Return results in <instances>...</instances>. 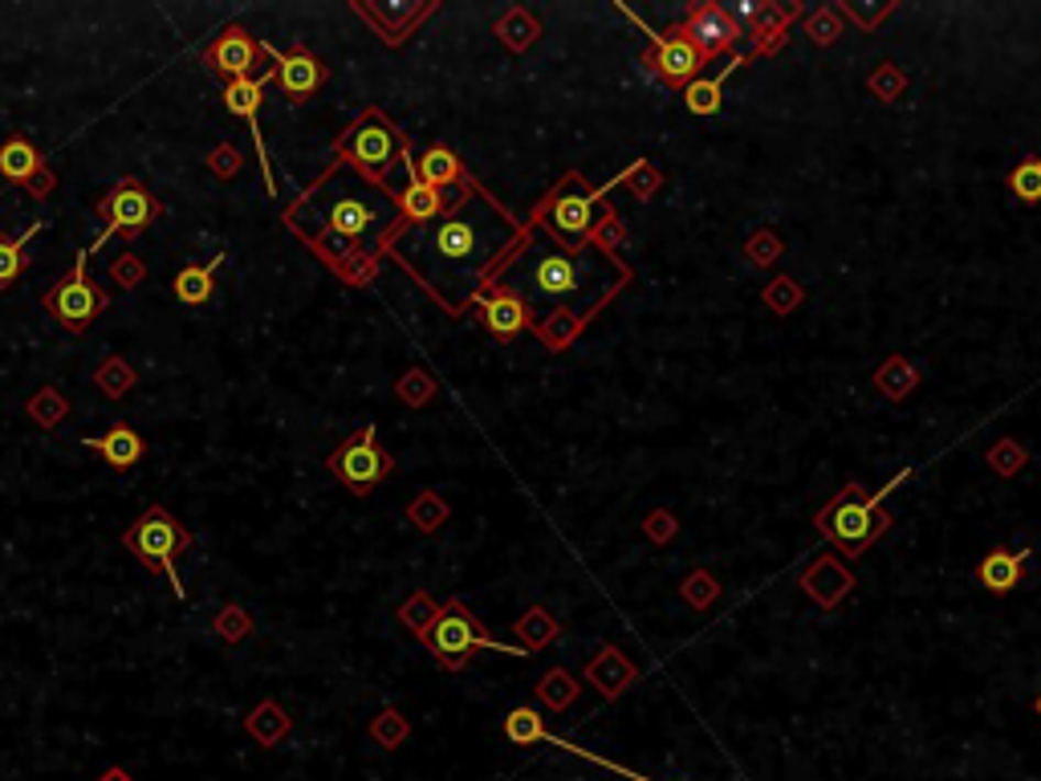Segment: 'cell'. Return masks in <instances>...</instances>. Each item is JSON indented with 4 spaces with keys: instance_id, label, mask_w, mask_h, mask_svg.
Instances as JSON below:
<instances>
[{
    "instance_id": "cell-1",
    "label": "cell",
    "mask_w": 1041,
    "mask_h": 781,
    "mask_svg": "<svg viewBox=\"0 0 1041 781\" xmlns=\"http://www.w3.org/2000/svg\"><path fill=\"white\" fill-rule=\"evenodd\" d=\"M534 229L508 212L481 179H472L452 212L428 224H403L387 256L448 318L481 306L489 285L513 265Z\"/></svg>"
},
{
    "instance_id": "cell-38",
    "label": "cell",
    "mask_w": 1041,
    "mask_h": 781,
    "mask_svg": "<svg viewBox=\"0 0 1041 781\" xmlns=\"http://www.w3.org/2000/svg\"><path fill=\"white\" fill-rule=\"evenodd\" d=\"M212 631L220 635L224 644H244V639L253 635V615H249L241 603H228V606H220V610H216Z\"/></svg>"
},
{
    "instance_id": "cell-49",
    "label": "cell",
    "mask_w": 1041,
    "mask_h": 781,
    "mask_svg": "<svg viewBox=\"0 0 1041 781\" xmlns=\"http://www.w3.org/2000/svg\"><path fill=\"white\" fill-rule=\"evenodd\" d=\"M647 534H651L655 541H664L676 534V521H671L668 513H651V517H647Z\"/></svg>"
},
{
    "instance_id": "cell-47",
    "label": "cell",
    "mask_w": 1041,
    "mask_h": 781,
    "mask_svg": "<svg viewBox=\"0 0 1041 781\" xmlns=\"http://www.w3.org/2000/svg\"><path fill=\"white\" fill-rule=\"evenodd\" d=\"M25 191H29V196H33V200H50V196H54V191H57V176H54V167H45V172H41V176L33 179V184H29Z\"/></svg>"
},
{
    "instance_id": "cell-52",
    "label": "cell",
    "mask_w": 1041,
    "mask_h": 781,
    "mask_svg": "<svg viewBox=\"0 0 1041 781\" xmlns=\"http://www.w3.org/2000/svg\"><path fill=\"white\" fill-rule=\"evenodd\" d=\"M1033 713H1038V716H1041V696H1038V701H1033Z\"/></svg>"
},
{
    "instance_id": "cell-27",
    "label": "cell",
    "mask_w": 1041,
    "mask_h": 781,
    "mask_svg": "<svg viewBox=\"0 0 1041 781\" xmlns=\"http://www.w3.org/2000/svg\"><path fill=\"white\" fill-rule=\"evenodd\" d=\"M748 62V54H736L728 66L716 74V78H695L692 86H683V107L692 110L695 119H708V114H716L721 110V90H724V81L733 78L736 69L745 66Z\"/></svg>"
},
{
    "instance_id": "cell-22",
    "label": "cell",
    "mask_w": 1041,
    "mask_h": 781,
    "mask_svg": "<svg viewBox=\"0 0 1041 781\" xmlns=\"http://www.w3.org/2000/svg\"><path fill=\"white\" fill-rule=\"evenodd\" d=\"M468 184H472V179H468ZM460 196H464V188L436 191V188H428L419 176H412L407 179V188L399 191V208H403V216H407V224H428V220H440L443 212H452Z\"/></svg>"
},
{
    "instance_id": "cell-34",
    "label": "cell",
    "mask_w": 1041,
    "mask_h": 781,
    "mask_svg": "<svg viewBox=\"0 0 1041 781\" xmlns=\"http://www.w3.org/2000/svg\"><path fill=\"white\" fill-rule=\"evenodd\" d=\"M578 692H582V684H578L566 668H549V672L541 675V684H537V701L546 704L549 713H566V708L578 701Z\"/></svg>"
},
{
    "instance_id": "cell-40",
    "label": "cell",
    "mask_w": 1041,
    "mask_h": 781,
    "mask_svg": "<svg viewBox=\"0 0 1041 781\" xmlns=\"http://www.w3.org/2000/svg\"><path fill=\"white\" fill-rule=\"evenodd\" d=\"M793 13H798V9H789V13H781V9H761V13H757V25H753L757 54L774 50L777 41H786V25H789V16H793Z\"/></svg>"
},
{
    "instance_id": "cell-19",
    "label": "cell",
    "mask_w": 1041,
    "mask_h": 781,
    "mask_svg": "<svg viewBox=\"0 0 1041 781\" xmlns=\"http://www.w3.org/2000/svg\"><path fill=\"white\" fill-rule=\"evenodd\" d=\"M476 314H481L484 330H489L493 338H501V342H513L520 330H529V314H525V306H520V297L501 289V285H489V294L481 297Z\"/></svg>"
},
{
    "instance_id": "cell-12",
    "label": "cell",
    "mask_w": 1041,
    "mask_h": 781,
    "mask_svg": "<svg viewBox=\"0 0 1041 781\" xmlns=\"http://www.w3.org/2000/svg\"><path fill=\"white\" fill-rule=\"evenodd\" d=\"M623 13L635 21V25L651 37V50H647V57H643V66L651 69L659 81H668V86H692L695 78H700V69H704V54L695 50L692 41L683 37L680 29H671L668 37L664 33H651V29L643 25L639 16L631 13V9H623Z\"/></svg>"
},
{
    "instance_id": "cell-37",
    "label": "cell",
    "mask_w": 1041,
    "mask_h": 781,
    "mask_svg": "<svg viewBox=\"0 0 1041 781\" xmlns=\"http://www.w3.org/2000/svg\"><path fill=\"white\" fill-rule=\"evenodd\" d=\"M371 737L379 749H387V754H395L407 737H412V725H407V716L399 713V708H383V713L371 721Z\"/></svg>"
},
{
    "instance_id": "cell-5",
    "label": "cell",
    "mask_w": 1041,
    "mask_h": 781,
    "mask_svg": "<svg viewBox=\"0 0 1041 781\" xmlns=\"http://www.w3.org/2000/svg\"><path fill=\"white\" fill-rule=\"evenodd\" d=\"M407 155H412L407 131H399V127L387 119V110H379V107H366L359 119L335 139V160L350 163L354 172H362V176L371 179V184H379V188H391V176H395V167H403Z\"/></svg>"
},
{
    "instance_id": "cell-23",
    "label": "cell",
    "mask_w": 1041,
    "mask_h": 781,
    "mask_svg": "<svg viewBox=\"0 0 1041 781\" xmlns=\"http://www.w3.org/2000/svg\"><path fill=\"white\" fill-rule=\"evenodd\" d=\"M415 176L436 191H460L468 188V179H472L468 167L460 163V155H456L452 147H443V143H431V147L415 160Z\"/></svg>"
},
{
    "instance_id": "cell-18",
    "label": "cell",
    "mask_w": 1041,
    "mask_h": 781,
    "mask_svg": "<svg viewBox=\"0 0 1041 781\" xmlns=\"http://www.w3.org/2000/svg\"><path fill=\"white\" fill-rule=\"evenodd\" d=\"M680 33L692 41L700 54H704V62H708V57L736 50V41H741V25H736V16L728 13V9H721V4H695L692 13L683 16Z\"/></svg>"
},
{
    "instance_id": "cell-50",
    "label": "cell",
    "mask_w": 1041,
    "mask_h": 781,
    "mask_svg": "<svg viewBox=\"0 0 1041 781\" xmlns=\"http://www.w3.org/2000/svg\"><path fill=\"white\" fill-rule=\"evenodd\" d=\"M870 90L879 98H891L895 90H899V74H891V78H879V74H875V78H870Z\"/></svg>"
},
{
    "instance_id": "cell-17",
    "label": "cell",
    "mask_w": 1041,
    "mask_h": 781,
    "mask_svg": "<svg viewBox=\"0 0 1041 781\" xmlns=\"http://www.w3.org/2000/svg\"><path fill=\"white\" fill-rule=\"evenodd\" d=\"M265 45V41H261ZM265 57H273V69H277V90L289 102H306L321 90L326 81V62L309 50H277V45H265Z\"/></svg>"
},
{
    "instance_id": "cell-44",
    "label": "cell",
    "mask_w": 1041,
    "mask_h": 781,
    "mask_svg": "<svg viewBox=\"0 0 1041 781\" xmlns=\"http://www.w3.org/2000/svg\"><path fill=\"white\" fill-rule=\"evenodd\" d=\"M241 163H244V155L232 143H216L212 151H208V172L212 176H220V179H232L237 172H241Z\"/></svg>"
},
{
    "instance_id": "cell-2",
    "label": "cell",
    "mask_w": 1041,
    "mask_h": 781,
    "mask_svg": "<svg viewBox=\"0 0 1041 781\" xmlns=\"http://www.w3.org/2000/svg\"><path fill=\"white\" fill-rule=\"evenodd\" d=\"M281 220L326 270L354 289L379 277L391 241L407 224L399 191L379 188L342 160L330 163L302 196L285 204Z\"/></svg>"
},
{
    "instance_id": "cell-33",
    "label": "cell",
    "mask_w": 1041,
    "mask_h": 781,
    "mask_svg": "<svg viewBox=\"0 0 1041 781\" xmlns=\"http://www.w3.org/2000/svg\"><path fill=\"white\" fill-rule=\"evenodd\" d=\"M172 294L179 297L184 306H204V301L216 294V270L212 265H187V270L175 273Z\"/></svg>"
},
{
    "instance_id": "cell-10",
    "label": "cell",
    "mask_w": 1041,
    "mask_h": 781,
    "mask_svg": "<svg viewBox=\"0 0 1041 781\" xmlns=\"http://www.w3.org/2000/svg\"><path fill=\"white\" fill-rule=\"evenodd\" d=\"M326 469H330V476H338L354 497H366L371 488H379L391 472H395V457L379 444V428H374V424H362L350 440H342V444L326 457Z\"/></svg>"
},
{
    "instance_id": "cell-25",
    "label": "cell",
    "mask_w": 1041,
    "mask_h": 781,
    "mask_svg": "<svg viewBox=\"0 0 1041 781\" xmlns=\"http://www.w3.org/2000/svg\"><path fill=\"white\" fill-rule=\"evenodd\" d=\"M541 16L537 13H529L525 4H508L505 13L496 16V25H493V33H496V41L505 45L508 54H525V50H534L537 45V37H541Z\"/></svg>"
},
{
    "instance_id": "cell-39",
    "label": "cell",
    "mask_w": 1041,
    "mask_h": 781,
    "mask_svg": "<svg viewBox=\"0 0 1041 781\" xmlns=\"http://www.w3.org/2000/svg\"><path fill=\"white\" fill-rule=\"evenodd\" d=\"M436 378L424 371V366H412L407 375L395 383V395H399V404H407V407H428L431 399H436Z\"/></svg>"
},
{
    "instance_id": "cell-28",
    "label": "cell",
    "mask_w": 1041,
    "mask_h": 781,
    "mask_svg": "<svg viewBox=\"0 0 1041 781\" xmlns=\"http://www.w3.org/2000/svg\"><path fill=\"white\" fill-rule=\"evenodd\" d=\"M289 728H294V721H289V713H285L277 701H261L253 713L244 716V733H249L261 749H273L277 741H285Z\"/></svg>"
},
{
    "instance_id": "cell-26",
    "label": "cell",
    "mask_w": 1041,
    "mask_h": 781,
    "mask_svg": "<svg viewBox=\"0 0 1041 781\" xmlns=\"http://www.w3.org/2000/svg\"><path fill=\"white\" fill-rule=\"evenodd\" d=\"M1026 562H1029V553H1013V550H1005V546H997V550H988L985 553V562H980V586L985 591H993V594H1009L1021 582V570H1026Z\"/></svg>"
},
{
    "instance_id": "cell-48",
    "label": "cell",
    "mask_w": 1041,
    "mask_h": 781,
    "mask_svg": "<svg viewBox=\"0 0 1041 781\" xmlns=\"http://www.w3.org/2000/svg\"><path fill=\"white\" fill-rule=\"evenodd\" d=\"M683 594H688V598H692L695 606H704L708 598L716 594V586H712V582H708L704 574H692V579H688V586H683Z\"/></svg>"
},
{
    "instance_id": "cell-32",
    "label": "cell",
    "mask_w": 1041,
    "mask_h": 781,
    "mask_svg": "<svg viewBox=\"0 0 1041 781\" xmlns=\"http://www.w3.org/2000/svg\"><path fill=\"white\" fill-rule=\"evenodd\" d=\"M25 416L37 424V428H45V431H54L57 424H66V416H69V399H66V391L62 387H54V383H45V387H37L33 395L25 399Z\"/></svg>"
},
{
    "instance_id": "cell-15",
    "label": "cell",
    "mask_w": 1041,
    "mask_h": 781,
    "mask_svg": "<svg viewBox=\"0 0 1041 781\" xmlns=\"http://www.w3.org/2000/svg\"><path fill=\"white\" fill-rule=\"evenodd\" d=\"M505 741H513V745H554V749H561V754L587 757V761H594V766H602V769H611V773H618V778H627V781H651V778H643V773H635V769L611 761V757L590 754V749H582V745H574V741H566V737H554L534 704H520V708H513V713L505 716Z\"/></svg>"
},
{
    "instance_id": "cell-42",
    "label": "cell",
    "mask_w": 1041,
    "mask_h": 781,
    "mask_svg": "<svg viewBox=\"0 0 1041 781\" xmlns=\"http://www.w3.org/2000/svg\"><path fill=\"white\" fill-rule=\"evenodd\" d=\"M110 282H114V289H139V285L147 282V261H139L134 253L114 256V265H110Z\"/></svg>"
},
{
    "instance_id": "cell-8",
    "label": "cell",
    "mask_w": 1041,
    "mask_h": 781,
    "mask_svg": "<svg viewBox=\"0 0 1041 781\" xmlns=\"http://www.w3.org/2000/svg\"><path fill=\"white\" fill-rule=\"evenodd\" d=\"M122 546L134 553L139 566L155 570V574H167L175 598L187 603V591H184V582H179V570H175V553H184L187 546H191V529L179 526L163 505H151V509L122 534Z\"/></svg>"
},
{
    "instance_id": "cell-3",
    "label": "cell",
    "mask_w": 1041,
    "mask_h": 781,
    "mask_svg": "<svg viewBox=\"0 0 1041 781\" xmlns=\"http://www.w3.org/2000/svg\"><path fill=\"white\" fill-rule=\"evenodd\" d=\"M493 285L517 294L529 314V330L549 351H561L594 322V314L606 310L627 289L631 270L599 241L582 249H558L534 229L529 244Z\"/></svg>"
},
{
    "instance_id": "cell-30",
    "label": "cell",
    "mask_w": 1041,
    "mask_h": 781,
    "mask_svg": "<svg viewBox=\"0 0 1041 781\" xmlns=\"http://www.w3.org/2000/svg\"><path fill=\"white\" fill-rule=\"evenodd\" d=\"M45 229L41 220H33L29 229H21L17 237H0V289H9V285L25 273L29 265V241L37 237V232Z\"/></svg>"
},
{
    "instance_id": "cell-29",
    "label": "cell",
    "mask_w": 1041,
    "mask_h": 781,
    "mask_svg": "<svg viewBox=\"0 0 1041 781\" xmlns=\"http://www.w3.org/2000/svg\"><path fill=\"white\" fill-rule=\"evenodd\" d=\"M513 631H517V644L525 647L529 656H537V651H546V647L554 644V639H558L561 627H558V619L549 615L546 606L534 603L529 610H525V615H520L517 623H513Z\"/></svg>"
},
{
    "instance_id": "cell-46",
    "label": "cell",
    "mask_w": 1041,
    "mask_h": 781,
    "mask_svg": "<svg viewBox=\"0 0 1041 781\" xmlns=\"http://www.w3.org/2000/svg\"><path fill=\"white\" fill-rule=\"evenodd\" d=\"M839 37V21L830 13H818L810 16V41H818V45H830V41Z\"/></svg>"
},
{
    "instance_id": "cell-20",
    "label": "cell",
    "mask_w": 1041,
    "mask_h": 781,
    "mask_svg": "<svg viewBox=\"0 0 1041 781\" xmlns=\"http://www.w3.org/2000/svg\"><path fill=\"white\" fill-rule=\"evenodd\" d=\"M639 680V668L618 651V647H599V656L587 663V684H594L602 692V701H614L623 696L631 684Z\"/></svg>"
},
{
    "instance_id": "cell-41",
    "label": "cell",
    "mask_w": 1041,
    "mask_h": 781,
    "mask_svg": "<svg viewBox=\"0 0 1041 781\" xmlns=\"http://www.w3.org/2000/svg\"><path fill=\"white\" fill-rule=\"evenodd\" d=\"M1009 188L1021 204H1041V155H1029L1013 176H1009Z\"/></svg>"
},
{
    "instance_id": "cell-51",
    "label": "cell",
    "mask_w": 1041,
    "mask_h": 781,
    "mask_svg": "<svg viewBox=\"0 0 1041 781\" xmlns=\"http://www.w3.org/2000/svg\"><path fill=\"white\" fill-rule=\"evenodd\" d=\"M98 781H134V778H131V773H127V769H119V766H110V769H107V773H102V778H98Z\"/></svg>"
},
{
    "instance_id": "cell-24",
    "label": "cell",
    "mask_w": 1041,
    "mask_h": 781,
    "mask_svg": "<svg viewBox=\"0 0 1041 781\" xmlns=\"http://www.w3.org/2000/svg\"><path fill=\"white\" fill-rule=\"evenodd\" d=\"M50 167V160L41 155L37 147H33V139L25 135H13L0 143V176L9 179V184H21V188H29L33 179L41 176Z\"/></svg>"
},
{
    "instance_id": "cell-45",
    "label": "cell",
    "mask_w": 1041,
    "mask_h": 781,
    "mask_svg": "<svg viewBox=\"0 0 1041 781\" xmlns=\"http://www.w3.org/2000/svg\"><path fill=\"white\" fill-rule=\"evenodd\" d=\"M988 457H993V464H997V469H1001V472H1017V469H1021V464H1026V457H1021V448L1009 444V440H1005V444L993 448Z\"/></svg>"
},
{
    "instance_id": "cell-21",
    "label": "cell",
    "mask_w": 1041,
    "mask_h": 781,
    "mask_svg": "<svg viewBox=\"0 0 1041 781\" xmlns=\"http://www.w3.org/2000/svg\"><path fill=\"white\" fill-rule=\"evenodd\" d=\"M81 448H90V452H98V457L107 460L110 469H134L139 460H143V452H147V444H143V436L131 428V424H114L110 431H102V436H86L81 440Z\"/></svg>"
},
{
    "instance_id": "cell-11",
    "label": "cell",
    "mask_w": 1041,
    "mask_h": 781,
    "mask_svg": "<svg viewBox=\"0 0 1041 781\" xmlns=\"http://www.w3.org/2000/svg\"><path fill=\"white\" fill-rule=\"evenodd\" d=\"M86 265H90V256L78 253V256H74V270H69L66 277H57L54 289L41 297V306L50 310V318H57V326H62V330H69V334L90 330L94 318H98V314L110 306V294H102V289L90 282Z\"/></svg>"
},
{
    "instance_id": "cell-4",
    "label": "cell",
    "mask_w": 1041,
    "mask_h": 781,
    "mask_svg": "<svg viewBox=\"0 0 1041 781\" xmlns=\"http://www.w3.org/2000/svg\"><path fill=\"white\" fill-rule=\"evenodd\" d=\"M618 184H627V172L614 176L611 184H602V188H590L578 172H570V176H561L558 184L534 204V212H529L525 224L537 229L546 241L558 244V249H582V244H594L599 241L602 220L614 212L611 204H606V191L618 188Z\"/></svg>"
},
{
    "instance_id": "cell-35",
    "label": "cell",
    "mask_w": 1041,
    "mask_h": 781,
    "mask_svg": "<svg viewBox=\"0 0 1041 781\" xmlns=\"http://www.w3.org/2000/svg\"><path fill=\"white\" fill-rule=\"evenodd\" d=\"M94 387L102 391L107 399H127L134 391V366L122 354H107L98 363V371H94Z\"/></svg>"
},
{
    "instance_id": "cell-31",
    "label": "cell",
    "mask_w": 1041,
    "mask_h": 781,
    "mask_svg": "<svg viewBox=\"0 0 1041 781\" xmlns=\"http://www.w3.org/2000/svg\"><path fill=\"white\" fill-rule=\"evenodd\" d=\"M407 521H412L419 534H440L448 521H452V505L431 493V488H419L412 501H407Z\"/></svg>"
},
{
    "instance_id": "cell-16",
    "label": "cell",
    "mask_w": 1041,
    "mask_h": 781,
    "mask_svg": "<svg viewBox=\"0 0 1041 781\" xmlns=\"http://www.w3.org/2000/svg\"><path fill=\"white\" fill-rule=\"evenodd\" d=\"M261 57H265V45L249 33L244 25H228L220 37L208 45V54H204V62H208V69H212L216 78L228 81H241V78H256L253 69L261 66Z\"/></svg>"
},
{
    "instance_id": "cell-43",
    "label": "cell",
    "mask_w": 1041,
    "mask_h": 781,
    "mask_svg": "<svg viewBox=\"0 0 1041 781\" xmlns=\"http://www.w3.org/2000/svg\"><path fill=\"white\" fill-rule=\"evenodd\" d=\"M875 383H879V387L887 391L891 399H899V395H908V391L916 387V371H908V363H903V359H891V366H887V371H879V375H875Z\"/></svg>"
},
{
    "instance_id": "cell-13",
    "label": "cell",
    "mask_w": 1041,
    "mask_h": 781,
    "mask_svg": "<svg viewBox=\"0 0 1041 781\" xmlns=\"http://www.w3.org/2000/svg\"><path fill=\"white\" fill-rule=\"evenodd\" d=\"M269 81H277V69H273V66H269L265 74H256V78L228 81V86H224V107L232 110L237 119L249 122V131H253L256 167H261V179H265L269 196L277 200V176H273V163H269V147H265V131H261V107H265Z\"/></svg>"
},
{
    "instance_id": "cell-6",
    "label": "cell",
    "mask_w": 1041,
    "mask_h": 781,
    "mask_svg": "<svg viewBox=\"0 0 1041 781\" xmlns=\"http://www.w3.org/2000/svg\"><path fill=\"white\" fill-rule=\"evenodd\" d=\"M908 476H911V472H899L891 485H883L875 497H858V485H846V493H839V497L830 501L826 509L814 517L818 529H822V534H826V538L834 541V546H839L846 558H858V553L867 550L870 541L879 538L883 529L891 526V517H883L879 505L891 497L895 488L903 485Z\"/></svg>"
},
{
    "instance_id": "cell-14",
    "label": "cell",
    "mask_w": 1041,
    "mask_h": 781,
    "mask_svg": "<svg viewBox=\"0 0 1041 781\" xmlns=\"http://www.w3.org/2000/svg\"><path fill=\"white\" fill-rule=\"evenodd\" d=\"M350 9L383 37V45L395 50V45H403L415 29L428 21L440 4H436V0H354Z\"/></svg>"
},
{
    "instance_id": "cell-36",
    "label": "cell",
    "mask_w": 1041,
    "mask_h": 781,
    "mask_svg": "<svg viewBox=\"0 0 1041 781\" xmlns=\"http://www.w3.org/2000/svg\"><path fill=\"white\" fill-rule=\"evenodd\" d=\"M440 610H443V606L436 603V598H431L428 591H415L412 598H407V603L399 606V623L415 635V639H428L431 627L440 623Z\"/></svg>"
},
{
    "instance_id": "cell-9",
    "label": "cell",
    "mask_w": 1041,
    "mask_h": 781,
    "mask_svg": "<svg viewBox=\"0 0 1041 781\" xmlns=\"http://www.w3.org/2000/svg\"><path fill=\"white\" fill-rule=\"evenodd\" d=\"M160 212H163V204H160V196L143 184V179H134V176H127V179H119L114 188L98 200V216H102V224L107 229L98 232L94 237V244H86L81 253L86 256H94L102 244L110 241V237H122V241H134L139 232L147 229L151 220H160Z\"/></svg>"
},
{
    "instance_id": "cell-7",
    "label": "cell",
    "mask_w": 1041,
    "mask_h": 781,
    "mask_svg": "<svg viewBox=\"0 0 1041 781\" xmlns=\"http://www.w3.org/2000/svg\"><path fill=\"white\" fill-rule=\"evenodd\" d=\"M424 647L431 651V660L440 663V668H448V672H460L468 663V656H476V651H496V656H529L520 644H501V639H493V635L484 631L481 619L468 610L464 598H448L440 610V623L431 627V635L424 639Z\"/></svg>"
}]
</instances>
